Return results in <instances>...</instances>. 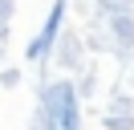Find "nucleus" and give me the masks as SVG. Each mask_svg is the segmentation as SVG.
<instances>
[{
    "instance_id": "f257e3e1",
    "label": "nucleus",
    "mask_w": 134,
    "mask_h": 130,
    "mask_svg": "<svg viewBox=\"0 0 134 130\" xmlns=\"http://www.w3.org/2000/svg\"><path fill=\"white\" fill-rule=\"evenodd\" d=\"M45 106H49V126L53 130H77V106H73V89L69 85H53Z\"/></svg>"
},
{
    "instance_id": "f03ea898",
    "label": "nucleus",
    "mask_w": 134,
    "mask_h": 130,
    "mask_svg": "<svg viewBox=\"0 0 134 130\" xmlns=\"http://www.w3.org/2000/svg\"><path fill=\"white\" fill-rule=\"evenodd\" d=\"M61 8H65V0H57L53 4V12H49V20H45V29L37 32V41L29 45V57H41L45 49H49V41H53V32H57V24H61Z\"/></svg>"
}]
</instances>
